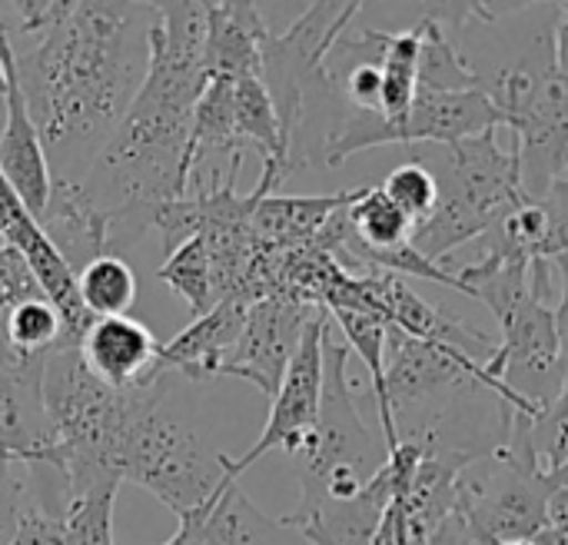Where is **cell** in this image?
<instances>
[{"mask_svg":"<svg viewBox=\"0 0 568 545\" xmlns=\"http://www.w3.org/2000/svg\"><path fill=\"white\" fill-rule=\"evenodd\" d=\"M516 545H539V543H516Z\"/></svg>","mask_w":568,"mask_h":545,"instance_id":"obj_40","label":"cell"},{"mask_svg":"<svg viewBox=\"0 0 568 545\" xmlns=\"http://www.w3.org/2000/svg\"><path fill=\"white\" fill-rule=\"evenodd\" d=\"M529 426V416H516L506 440L459 476L456 513L476 545L539 543L549 529V503L559 490L532 450Z\"/></svg>","mask_w":568,"mask_h":545,"instance_id":"obj_5","label":"cell"},{"mask_svg":"<svg viewBox=\"0 0 568 545\" xmlns=\"http://www.w3.org/2000/svg\"><path fill=\"white\" fill-rule=\"evenodd\" d=\"M320 313V306H306L296 300L266 296L246 310V323L233 350L226 353L220 376L246 380L263 396H276L283 386V376L303 343V333L310 320Z\"/></svg>","mask_w":568,"mask_h":545,"instance_id":"obj_9","label":"cell"},{"mask_svg":"<svg viewBox=\"0 0 568 545\" xmlns=\"http://www.w3.org/2000/svg\"><path fill=\"white\" fill-rule=\"evenodd\" d=\"M47 356L0 343V453L17 463H40L53 453V426L43 406Z\"/></svg>","mask_w":568,"mask_h":545,"instance_id":"obj_12","label":"cell"},{"mask_svg":"<svg viewBox=\"0 0 568 545\" xmlns=\"http://www.w3.org/2000/svg\"><path fill=\"white\" fill-rule=\"evenodd\" d=\"M379 190H383V193L413 220V226H419V223L436 210V200H439L436 176H433L423 163H416V160L396 166V170L383 180Z\"/></svg>","mask_w":568,"mask_h":545,"instance_id":"obj_30","label":"cell"},{"mask_svg":"<svg viewBox=\"0 0 568 545\" xmlns=\"http://www.w3.org/2000/svg\"><path fill=\"white\" fill-rule=\"evenodd\" d=\"M356 190H343L333 196H263L253 210V240L260 246L273 250H293L310 246L316 233L329 223L336 210H343L353 200Z\"/></svg>","mask_w":568,"mask_h":545,"instance_id":"obj_18","label":"cell"},{"mask_svg":"<svg viewBox=\"0 0 568 545\" xmlns=\"http://www.w3.org/2000/svg\"><path fill=\"white\" fill-rule=\"evenodd\" d=\"M270 27L256 3H210V33H206V73L223 80L260 77L263 43Z\"/></svg>","mask_w":568,"mask_h":545,"instance_id":"obj_16","label":"cell"},{"mask_svg":"<svg viewBox=\"0 0 568 545\" xmlns=\"http://www.w3.org/2000/svg\"><path fill=\"white\" fill-rule=\"evenodd\" d=\"M163 545H196V529H193V523H190V519H180L176 533H173Z\"/></svg>","mask_w":568,"mask_h":545,"instance_id":"obj_38","label":"cell"},{"mask_svg":"<svg viewBox=\"0 0 568 545\" xmlns=\"http://www.w3.org/2000/svg\"><path fill=\"white\" fill-rule=\"evenodd\" d=\"M250 303L220 300L210 313L196 316L183 333H176L166 346H160V370L183 376L190 383H206L220 376V366L233 343L243 333Z\"/></svg>","mask_w":568,"mask_h":545,"instance_id":"obj_15","label":"cell"},{"mask_svg":"<svg viewBox=\"0 0 568 545\" xmlns=\"http://www.w3.org/2000/svg\"><path fill=\"white\" fill-rule=\"evenodd\" d=\"M552 67L559 83L568 90V3H556V30H552Z\"/></svg>","mask_w":568,"mask_h":545,"instance_id":"obj_34","label":"cell"},{"mask_svg":"<svg viewBox=\"0 0 568 545\" xmlns=\"http://www.w3.org/2000/svg\"><path fill=\"white\" fill-rule=\"evenodd\" d=\"M419 60H416V93H463L483 90L479 70L456 47L439 17L419 20Z\"/></svg>","mask_w":568,"mask_h":545,"instance_id":"obj_22","label":"cell"},{"mask_svg":"<svg viewBox=\"0 0 568 545\" xmlns=\"http://www.w3.org/2000/svg\"><path fill=\"white\" fill-rule=\"evenodd\" d=\"M419 23L413 30L393 33L389 50L383 60V97H379V113L393 123H399L416 100V60H419Z\"/></svg>","mask_w":568,"mask_h":545,"instance_id":"obj_27","label":"cell"},{"mask_svg":"<svg viewBox=\"0 0 568 545\" xmlns=\"http://www.w3.org/2000/svg\"><path fill=\"white\" fill-rule=\"evenodd\" d=\"M120 486L83 493L67 513V545H113V503Z\"/></svg>","mask_w":568,"mask_h":545,"instance_id":"obj_29","label":"cell"},{"mask_svg":"<svg viewBox=\"0 0 568 545\" xmlns=\"http://www.w3.org/2000/svg\"><path fill=\"white\" fill-rule=\"evenodd\" d=\"M552 266L559 270L562 276V296H559V306H556V330H559V343H562V356L568 363V253L556 256Z\"/></svg>","mask_w":568,"mask_h":545,"instance_id":"obj_36","label":"cell"},{"mask_svg":"<svg viewBox=\"0 0 568 545\" xmlns=\"http://www.w3.org/2000/svg\"><path fill=\"white\" fill-rule=\"evenodd\" d=\"M60 340H63V320L47 296L23 300L13 310H7V316H3L0 343H7L17 353L47 356L50 350L60 346Z\"/></svg>","mask_w":568,"mask_h":545,"instance_id":"obj_28","label":"cell"},{"mask_svg":"<svg viewBox=\"0 0 568 545\" xmlns=\"http://www.w3.org/2000/svg\"><path fill=\"white\" fill-rule=\"evenodd\" d=\"M176 376L160 373L140 393V406L120 446V480L156 496L176 519L203 509L233 476L223 470V453H210L200 436L166 413V396Z\"/></svg>","mask_w":568,"mask_h":545,"instance_id":"obj_4","label":"cell"},{"mask_svg":"<svg viewBox=\"0 0 568 545\" xmlns=\"http://www.w3.org/2000/svg\"><path fill=\"white\" fill-rule=\"evenodd\" d=\"M40 226L47 230V236L60 250V256L67 260V266L73 270V276L90 260L110 253V243H106V213L83 193L80 183H60V180H53L47 210L40 216Z\"/></svg>","mask_w":568,"mask_h":545,"instance_id":"obj_17","label":"cell"},{"mask_svg":"<svg viewBox=\"0 0 568 545\" xmlns=\"http://www.w3.org/2000/svg\"><path fill=\"white\" fill-rule=\"evenodd\" d=\"M206 33L210 3H156L146 77L80 183L103 213L186 196L193 110L210 83Z\"/></svg>","mask_w":568,"mask_h":545,"instance_id":"obj_2","label":"cell"},{"mask_svg":"<svg viewBox=\"0 0 568 545\" xmlns=\"http://www.w3.org/2000/svg\"><path fill=\"white\" fill-rule=\"evenodd\" d=\"M233 113H236V137L240 147H253L263 163H273L280 170V180H290V166H286V147H283V133H280V117L276 107L270 100V90L263 87L260 77L250 80H236L233 87Z\"/></svg>","mask_w":568,"mask_h":545,"instance_id":"obj_23","label":"cell"},{"mask_svg":"<svg viewBox=\"0 0 568 545\" xmlns=\"http://www.w3.org/2000/svg\"><path fill=\"white\" fill-rule=\"evenodd\" d=\"M196 529V545H266V516L230 480L203 509L183 516Z\"/></svg>","mask_w":568,"mask_h":545,"instance_id":"obj_21","label":"cell"},{"mask_svg":"<svg viewBox=\"0 0 568 545\" xmlns=\"http://www.w3.org/2000/svg\"><path fill=\"white\" fill-rule=\"evenodd\" d=\"M552 296V263L532 260L529 293L499 320L503 340L493 356L483 360L489 376L506 383L519 400L536 406L539 413L556 400L566 380V356L556 330V310H549Z\"/></svg>","mask_w":568,"mask_h":545,"instance_id":"obj_7","label":"cell"},{"mask_svg":"<svg viewBox=\"0 0 568 545\" xmlns=\"http://www.w3.org/2000/svg\"><path fill=\"white\" fill-rule=\"evenodd\" d=\"M0 63H3V130H0V173L13 186V193L23 200V206L40 220L50 200V163L40 143V133L30 120L20 80H17V53L10 30L0 17Z\"/></svg>","mask_w":568,"mask_h":545,"instance_id":"obj_11","label":"cell"},{"mask_svg":"<svg viewBox=\"0 0 568 545\" xmlns=\"http://www.w3.org/2000/svg\"><path fill=\"white\" fill-rule=\"evenodd\" d=\"M10 545H67V516L50 513L23 490Z\"/></svg>","mask_w":568,"mask_h":545,"instance_id":"obj_32","label":"cell"},{"mask_svg":"<svg viewBox=\"0 0 568 545\" xmlns=\"http://www.w3.org/2000/svg\"><path fill=\"white\" fill-rule=\"evenodd\" d=\"M156 3H70L27 37L17 80L40 133L50 176L83 183L130 110L150 63Z\"/></svg>","mask_w":568,"mask_h":545,"instance_id":"obj_1","label":"cell"},{"mask_svg":"<svg viewBox=\"0 0 568 545\" xmlns=\"http://www.w3.org/2000/svg\"><path fill=\"white\" fill-rule=\"evenodd\" d=\"M233 87H236V80L213 77V80L206 83V90L200 93V100H196L193 130H190V147H186V170H190V180H193V173L206 163L210 153H226L230 160H233V157H243V147H240V137H236Z\"/></svg>","mask_w":568,"mask_h":545,"instance_id":"obj_19","label":"cell"},{"mask_svg":"<svg viewBox=\"0 0 568 545\" xmlns=\"http://www.w3.org/2000/svg\"><path fill=\"white\" fill-rule=\"evenodd\" d=\"M80 356L87 370L110 390H140L150 386L160 370V346L146 323L133 316L93 320L80 340Z\"/></svg>","mask_w":568,"mask_h":545,"instance_id":"obj_14","label":"cell"},{"mask_svg":"<svg viewBox=\"0 0 568 545\" xmlns=\"http://www.w3.org/2000/svg\"><path fill=\"white\" fill-rule=\"evenodd\" d=\"M329 320L343 330L346 346L353 353H359V360L369 370V383H373V400L379 410V426H383V443L393 453L399 446V430L389 410V396H386V320L363 313V310H326Z\"/></svg>","mask_w":568,"mask_h":545,"instance_id":"obj_20","label":"cell"},{"mask_svg":"<svg viewBox=\"0 0 568 545\" xmlns=\"http://www.w3.org/2000/svg\"><path fill=\"white\" fill-rule=\"evenodd\" d=\"M136 293L140 283L126 256L103 253L90 260L83 270H77V296L93 320L126 316V310L136 303Z\"/></svg>","mask_w":568,"mask_h":545,"instance_id":"obj_24","label":"cell"},{"mask_svg":"<svg viewBox=\"0 0 568 545\" xmlns=\"http://www.w3.org/2000/svg\"><path fill=\"white\" fill-rule=\"evenodd\" d=\"M423 443H426V453H423V460H419V466L413 473V483L389 506L396 545L429 543V536L456 513L463 470L473 460H479V453H469V450H459V446L429 443V440H423Z\"/></svg>","mask_w":568,"mask_h":545,"instance_id":"obj_13","label":"cell"},{"mask_svg":"<svg viewBox=\"0 0 568 545\" xmlns=\"http://www.w3.org/2000/svg\"><path fill=\"white\" fill-rule=\"evenodd\" d=\"M0 240L27 263V270L33 273L43 296L57 306V313L63 320L60 346H80L93 316L83 310V303L77 296V276L67 266V260L60 256V250L53 246V240L47 236V230L40 226V220L23 206V200L13 193V186L3 180V173H0Z\"/></svg>","mask_w":568,"mask_h":545,"instance_id":"obj_10","label":"cell"},{"mask_svg":"<svg viewBox=\"0 0 568 545\" xmlns=\"http://www.w3.org/2000/svg\"><path fill=\"white\" fill-rule=\"evenodd\" d=\"M326 326H329V313L320 310L306 333H303V343L283 376V386L280 393L273 396V406H270V420L260 433V440L240 456V460H230L223 453V470L226 476L240 480L256 460H263L266 453L273 450H283L290 456H300L313 426H316V416H320V396H323V340H326Z\"/></svg>","mask_w":568,"mask_h":545,"instance_id":"obj_8","label":"cell"},{"mask_svg":"<svg viewBox=\"0 0 568 545\" xmlns=\"http://www.w3.org/2000/svg\"><path fill=\"white\" fill-rule=\"evenodd\" d=\"M20 463L0 453V545H10L17 529V513L23 499V473H17Z\"/></svg>","mask_w":568,"mask_h":545,"instance_id":"obj_33","label":"cell"},{"mask_svg":"<svg viewBox=\"0 0 568 545\" xmlns=\"http://www.w3.org/2000/svg\"><path fill=\"white\" fill-rule=\"evenodd\" d=\"M549 476H552V486H556V490H568V460L556 470V473H549Z\"/></svg>","mask_w":568,"mask_h":545,"instance_id":"obj_39","label":"cell"},{"mask_svg":"<svg viewBox=\"0 0 568 545\" xmlns=\"http://www.w3.org/2000/svg\"><path fill=\"white\" fill-rule=\"evenodd\" d=\"M156 276L186 300V306L193 310V316H203L216 306V286H213V263H210V250L206 240L196 233L186 243H180L156 270Z\"/></svg>","mask_w":568,"mask_h":545,"instance_id":"obj_26","label":"cell"},{"mask_svg":"<svg viewBox=\"0 0 568 545\" xmlns=\"http://www.w3.org/2000/svg\"><path fill=\"white\" fill-rule=\"evenodd\" d=\"M346 220L363 250H396L413 236V220L379 186H359L346 206Z\"/></svg>","mask_w":568,"mask_h":545,"instance_id":"obj_25","label":"cell"},{"mask_svg":"<svg viewBox=\"0 0 568 545\" xmlns=\"http://www.w3.org/2000/svg\"><path fill=\"white\" fill-rule=\"evenodd\" d=\"M539 545H568V490H559L549 503V529Z\"/></svg>","mask_w":568,"mask_h":545,"instance_id":"obj_35","label":"cell"},{"mask_svg":"<svg viewBox=\"0 0 568 545\" xmlns=\"http://www.w3.org/2000/svg\"><path fill=\"white\" fill-rule=\"evenodd\" d=\"M413 160L423 163L439 186L436 210L413 226L409 236V246L429 263L483 240L506 213L526 203L516 150H503L496 130L453 147L419 143L413 147Z\"/></svg>","mask_w":568,"mask_h":545,"instance_id":"obj_3","label":"cell"},{"mask_svg":"<svg viewBox=\"0 0 568 545\" xmlns=\"http://www.w3.org/2000/svg\"><path fill=\"white\" fill-rule=\"evenodd\" d=\"M529 436L546 473H556L568 460V370L556 400L532 420Z\"/></svg>","mask_w":568,"mask_h":545,"instance_id":"obj_31","label":"cell"},{"mask_svg":"<svg viewBox=\"0 0 568 545\" xmlns=\"http://www.w3.org/2000/svg\"><path fill=\"white\" fill-rule=\"evenodd\" d=\"M349 346L333 340V320L323 340V396L316 426L303 446L300 460V483L303 496L296 513H310L323 503L353 499L389 460L383 440L363 423L359 406L353 400V386L346 376Z\"/></svg>","mask_w":568,"mask_h":545,"instance_id":"obj_6","label":"cell"},{"mask_svg":"<svg viewBox=\"0 0 568 545\" xmlns=\"http://www.w3.org/2000/svg\"><path fill=\"white\" fill-rule=\"evenodd\" d=\"M426 545H476L473 543V536H469V529H466V523H463V516L459 513H453L433 536H429V543Z\"/></svg>","mask_w":568,"mask_h":545,"instance_id":"obj_37","label":"cell"}]
</instances>
